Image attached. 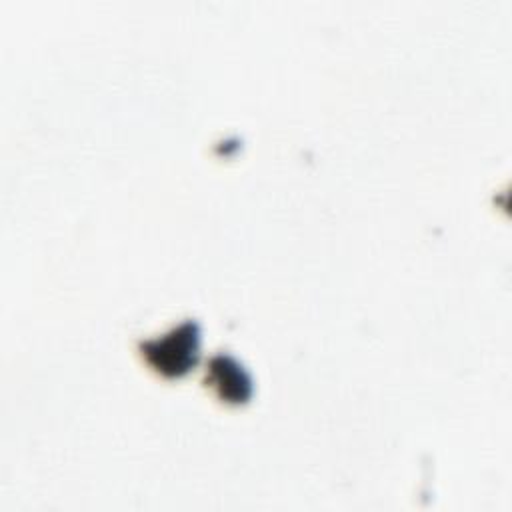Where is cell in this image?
Segmentation results:
<instances>
[{
	"label": "cell",
	"mask_w": 512,
	"mask_h": 512,
	"mask_svg": "<svg viewBox=\"0 0 512 512\" xmlns=\"http://www.w3.org/2000/svg\"><path fill=\"white\" fill-rule=\"evenodd\" d=\"M192 328V324H186L170 334V338L164 342H158L156 348H146L150 356H158L154 364L160 366V370L168 374H180L194 362L196 334H192Z\"/></svg>",
	"instance_id": "obj_1"
}]
</instances>
